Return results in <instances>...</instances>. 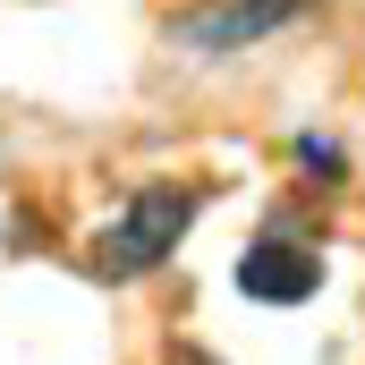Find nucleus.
<instances>
[{"mask_svg":"<svg viewBox=\"0 0 365 365\" xmlns=\"http://www.w3.org/2000/svg\"><path fill=\"white\" fill-rule=\"evenodd\" d=\"M195 212H204V187H179V179L136 187V195L93 230V272H102V280H145V272H162V264L179 255V238H187Z\"/></svg>","mask_w":365,"mask_h":365,"instance_id":"nucleus-1","label":"nucleus"},{"mask_svg":"<svg viewBox=\"0 0 365 365\" xmlns=\"http://www.w3.org/2000/svg\"><path fill=\"white\" fill-rule=\"evenodd\" d=\"M314 0H195L170 17V43H187L195 60H230V51H255L264 34L297 26Z\"/></svg>","mask_w":365,"mask_h":365,"instance_id":"nucleus-2","label":"nucleus"},{"mask_svg":"<svg viewBox=\"0 0 365 365\" xmlns=\"http://www.w3.org/2000/svg\"><path fill=\"white\" fill-rule=\"evenodd\" d=\"M238 289H247L255 306H306V297L323 289V255L272 230V238H255V247L238 255Z\"/></svg>","mask_w":365,"mask_h":365,"instance_id":"nucleus-3","label":"nucleus"},{"mask_svg":"<svg viewBox=\"0 0 365 365\" xmlns=\"http://www.w3.org/2000/svg\"><path fill=\"white\" fill-rule=\"evenodd\" d=\"M297 162L323 170V179H340V145H323V136H297Z\"/></svg>","mask_w":365,"mask_h":365,"instance_id":"nucleus-4","label":"nucleus"},{"mask_svg":"<svg viewBox=\"0 0 365 365\" xmlns=\"http://www.w3.org/2000/svg\"><path fill=\"white\" fill-rule=\"evenodd\" d=\"M170 365H221V357H204V349H170Z\"/></svg>","mask_w":365,"mask_h":365,"instance_id":"nucleus-5","label":"nucleus"}]
</instances>
